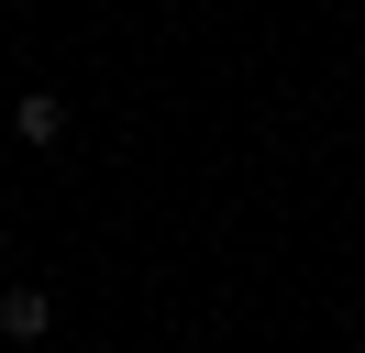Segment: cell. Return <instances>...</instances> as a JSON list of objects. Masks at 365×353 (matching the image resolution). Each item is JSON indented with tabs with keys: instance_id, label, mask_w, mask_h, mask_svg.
<instances>
[{
	"instance_id": "cell-3",
	"label": "cell",
	"mask_w": 365,
	"mask_h": 353,
	"mask_svg": "<svg viewBox=\"0 0 365 353\" xmlns=\"http://www.w3.org/2000/svg\"><path fill=\"white\" fill-rule=\"evenodd\" d=\"M0 254H11V221H0Z\"/></svg>"
},
{
	"instance_id": "cell-1",
	"label": "cell",
	"mask_w": 365,
	"mask_h": 353,
	"mask_svg": "<svg viewBox=\"0 0 365 353\" xmlns=\"http://www.w3.org/2000/svg\"><path fill=\"white\" fill-rule=\"evenodd\" d=\"M45 320H56L45 287H0V342H45Z\"/></svg>"
},
{
	"instance_id": "cell-2",
	"label": "cell",
	"mask_w": 365,
	"mask_h": 353,
	"mask_svg": "<svg viewBox=\"0 0 365 353\" xmlns=\"http://www.w3.org/2000/svg\"><path fill=\"white\" fill-rule=\"evenodd\" d=\"M11 132H23V144H67V100H56V88H23V100H11Z\"/></svg>"
}]
</instances>
